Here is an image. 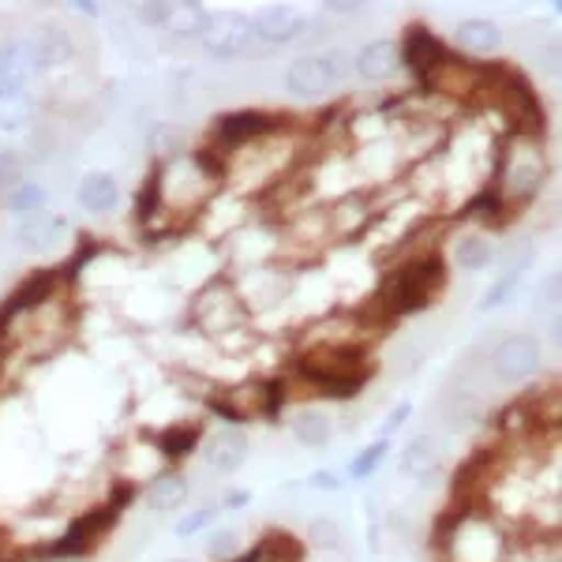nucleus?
Wrapping results in <instances>:
<instances>
[{"label": "nucleus", "instance_id": "37", "mask_svg": "<svg viewBox=\"0 0 562 562\" xmlns=\"http://www.w3.org/2000/svg\"><path fill=\"white\" fill-rule=\"evenodd\" d=\"M225 506H229V510H240V506H248V492H233L229 498H225Z\"/></svg>", "mask_w": 562, "mask_h": 562}, {"label": "nucleus", "instance_id": "32", "mask_svg": "<svg viewBox=\"0 0 562 562\" xmlns=\"http://www.w3.org/2000/svg\"><path fill=\"white\" fill-rule=\"evenodd\" d=\"M518 281H521L518 274H503V278H498L495 285L484 293V301H480V307H484V312H492V307H503L506 301H510L514 289H518Z\"/></svg>", "mask_w": 562, "mask_h": 562}, {"label": "nucleus", "instance_id": "18", "mask_svg": "<svg viewBox=\"0 0 562 562\" xmlns=\"http://www.w3.org/2000/svg\"><path fill=\"white\" fill-rule=\"evenodd\" d=\"M454 42H458V49L473 53V57H487V53H495L498 45H503V31H498V23L492 20H461L454 31Z\"/></svg>", "mask_w": 562, "mask_h": 562}, {"label": "nucleus", "instance_id": "11", "mask_svg": "<svg viewBox=\"0 0 562 562\" xmlns=\"http://www.w3.org/2000/svg\"><path fill=\"white\" fill-rule=\"evenodd\" d=\"M203 45H206V53L211 57H222V60H229V57H240L244 49L251 45V31H248V15H240V12H214L211 20H206L203 26Z\"/></svg>", "mask_w": 562, "mask_h": 562}, {"label": "nucleus", "instance_id": "21", "mask_svg": "<svg viewBox=\"0 0 562 562\" xmlns=\"http://www.w3.org/2000/svg\"><path fill=\"white\" fill-rule=\"evenodd\" d=\"M206 20H211V12H206L203 4H166V20H161V31L177 34V38H199L203 34Z\"/></svg>", "mask_w": 562, "mask_h": 562}, {"label": "nucleus", "instance_id": "40", "mask_svg": "<svg viewBox=\"0 0 562 562\" xmlns=\"http://www.w3.org/2000/svg\"><path fill=\"white\" fill-rule=\"evenodd\" d=\"M0 562H4V532H0Z\"/></svg>", "mask_w": 562, "mask_h": 562}, {"label": "nucleus", "instance_id": "12", "mask_svg": "<svg viewBox=\"0 0 562 562\" xmlns=\"http://www.w3.org/2000/svg\"><path fill=\"white\" fill-rule=\"evenodd\" d=\"M248 454H251V439L240 428L217 431V435H211V439H206V447H203L206 469H214L217 476L237 473L244 461H248Z\"/></svg>", "mask_w": 562, "mask_h": 562}, {"label": "nucleus", "instance_id": "6", "mask_svg": "<svg viewBox=\"0 0 562 562\" xmlns=\"http://www.w3.org/2000/svg\"><path fill=\"white\" fill-rule=\"evenodd\" d=\"M450 57H454V53H450L439 34L424 23H409L402 34V42H397V65L409 68L420 83H428V79L447 65Z\"/></svg>", "mask_w": 562, "mask_h": 562}, {"label": "nucleus", "instance_id": "8", "mask_svg": "<svg viewBox=\"0 0 562 562\" xmlns=\"http://www.w3.org/2000/svg\"><path fill=\"white\" fill-rule=\"evenodd\" d=\"M304 26H307V15L301 8H289V4H270L248 20L251 45H259V49H278V45L296 42L304 34Z\"/></svg>", "mask_w": 562, "mask_h": 562}, {"label": "nucleus", "instance_id": "5", "mask_svg": "<svg viewBox=\"0 0 562 562\" xmlns=\"http://www.w3.org/2000/svg\"><path fill=\"white\" fill-rule=\"evenodd\" d=\"M121 521V514H113L109 506H90L79 518H71V525L65 529V537L53 540V548H42L34 555L42 559H83L98 548V540L109 537V529Z\"/></svg>", "mask_w": 562, "mask_h": 562}, {"label": "nucleus", "instance_id": "31", "mask_svg": "<svg viewBox=\"0 0 562 562\" xmlns=\"http://www.w3.org/2000/svg\"><path fill=\"white\" fill-rule=\"evenodd\" d=\"M532 256H537V251H532V244H510V248H506V256H503V274H525V270H529V262H532Z\"/></svg>", "mask_w": 562, "mask_h": 562}, {"label": "nucleus", "instance_id": "30", "mask_svg": "<svg viewBox=\"0 0 562 562\" xmlns=\"http://www.w3.org/2000/svg\"><path fill=\"white\" fill-rule=\"evenodd\" d=\"M217 518H222V506H199L195 514H188V518L177 521V537H195V532L211 529Z\"/></svg>", "mask_w": 562, "mask_h": 562}, {"label": "nucleus", "instance_id": "15", "mask_svg": "<svg viewBox=\"0 0 562 562\" xmlns=\"http://www.w3.org/2000/svg\"><path fill=\"white\" fill-rule=\"evenodd\" d=\"M143 495H147V503H150V510H161V514H169V510H180V506L188 503V495H192V484H188V476H180V473H158L150 480L147 487H143Z\"/></svg>", "mask_w": 562, "mask_h": 562}, {"label": "nucleus", "instance_id": "1", "mask_svg": "<svg viewBox=\"0 0 562 562\" xmlns=\"http://www.w3.org/2000/svg\"><path fill=\"white\" fill-rule=\"evenodd\" d=\"M371 371L375 368H371L368 349L357 341H326L304 352L296 364V375L315 390V397H326V402H352L364 390Z\"/></svg>", "mask_w": 562, "mask_h": 562}, {"label": "nucleus", "instance_id": "20", "mask_svg": "<svg viewBox=\"0 0 562 562\" xmlns=\"http://www.w3.org/2000/svg\"><path fill=\"white\" fill-rule=\"evenodd\" d=\"M199 439H203V424H169L166 431L154 435V447L161 450L169 461H184L188 454H195Z\"/></svg>", "mask_w": 562, "mask_h": 562}, {"label": "nucleus", "instance_id": "16", "mask_svg": "<svg viewBox=\"0 0 562 562\" xmlns=\"http://www.w3.org/2000/svg\"><path fill=\"white\" fill-rule=\"evenodd\" d=\"M26 42H31V53H34V65H38V71L60 68L76 57V45H71V38L65 31H53V26L49 31H34Z\"/></svg>", "mask_w": 562, "mask_h": 562}, {"label": "nucleus", "instance_id": "23", "mask_svg": "<svg viewBox=\"0 0 562 562\" xmlns=\"http://www.w3.org/2000/svg\"><path fill=\"white\" fill-rule=\"evenodd\" d=\"M454 262L461 270H484L487 262H495V244L484 233H465V237L454 240Z\"/></svg>", "mask_w": 562, "mask_h": 562}, {"label": "nucleus", "instance_id": "22", "mask_svg": "<svg viewBox=\"0 0 562 562\" xmlns=\"http://www.w3.org/2000/svg\"><path fill=\"white\" fill-rule=\"evenodd\" d=\"M34 116L31 90H8L0 87V132H23Z\"/></svg>", "mask_w": 562, "mask_h": 562}, {"label": "nucleus", "instance_id": "39", "mask_svg": "<svg viewBox=\"0 0 562 562\" xmlns=\"http://www.w3.org/2000/svg\"><path fill=\"white\" fill-rule=\"evenodd\" d=\"M4 177H8V158H0V188H4Z\"/></svg>", "mask_w": 562, "mask_h": 562}, {"label": "nucleus", "instance_id": "17", "mask_svg": "<svg viewBox=\"0 0 562 562\" xmlns=\"http://www.w3.org/2000/svg\"><path fill=\"white\" fill-rule=\"evenodd\" d=\"M79 206L90 214H109L116 203H121V184H116L109 173H87L79 180Z\"/></svg>", "mask_w": 562, "mask_h": 562}, {"label": "nucleus", "instance_id": "13", "mask_svg": "<svg viewBox=\"0 0 562 562\" xmlns=\"http://www.w3.org/2000/svg\"><path fill=\"white\" fill-rule=\"evenodd\" d=\"M34 76H38V65H34L31 42L15 38L0 45V87L8 90H31Z\"/></svg>", "mask_w": 562, "mask_h": 562}, {"label": "nucleus", "instance_id": "10", "mask_svg": "<svg viewBox=\"0 0 562 562\" xmlns=\"http://www.w3.org/2000/svg\"><path fill=\"white\" fill-rule=\"evenodd\" d=\"M57 285H60L57 270H34V274H26L20 285H15V293L0 304V341H4V334L12 330L15 319H23V315L38 312L42 304H49V296Z\"/></svg>", "mask_w": 562, "mask_h": 562}, {"label": "nucleus", "instance_id": "2", "mask_svg": "<svg viewBox=\"0 0 562 562\" xmlns=\"http://www.w3.org/2000/svg\"><path fill=\"white\" fill-rule=\"evenodd\" d=\"M442 285H447V267H442V259L431 251V256H420V259L405 262V267H397L394 274L383 281L375 304L386 307L390 319H402V315H413V312H420V307H428Z\"/></svg>", "mask_w": 562, "mask_h": 562}, {"label": "nucleus", "instance_id": "36", "mask_svg": "<svg viewBox=\"0 0 562 562\" xmlns=\"http://www.w3.org/2000/svg\"><path fill=\"white\" fill-rule=\"evenodd\" d=\"M307 487H315V492H338L341 476H334V473H312V476H307Z\"/></svg>", "mask_w": 562, "mask_h": 562}, {"label": "nucleus", "instance_id": "29", "mask_svg": "<svg viewBox=\"0 0 562 562\" xmlns=\"http://www.w3.org/2000/svg\"><path fill=\"white\" fill-rule=\"evenodd\" d=\"M45 206V188L42 184H20L12 195H8V211H15V214H34V211H42Z\"/></svg>", "mask_w": 562, "mask_h": 562}, {"label": "nucleus", "instance_id": "34", "mask_svg": "<svg viewBox=\"0 0 562 562\" xmlns=\"http://www.w3.org/2000/svg\"><path fill=\"white\" fill-rule=\"evenodd\" d=\"M132 498H135V487L132 484H124V480H116L113 487H109V498H105V506L113 514H124L132 506Z\"/></svg>", "mask_w": 562, "mask_h": 562}, {"label": "nucleus", "instance_id": "14", "mask_svg": "<svg viewBox=\"0 0 562 562\" xmlns=\"http://www.w3.org/2000/svg\"><path fill=\"white\" fill-rule=\"evenodd\" d=\"M352 71L368 83H383L397 71V42L394 38H375L352 57Z\"/></svg>", "mask_w": 562, "mask_h": 562}, {"label": "nucleus", "instance_id": "33", "mask_svg": "<svg viewBox=\"0 0 562 562\" xmlns=\"http://www.w3.org/2000/svg\"><path fill=\"white\" fill-rule=\"evenodd\" d=\"M237 532H229V529H222V532H214L211 540H206V555H211L214 562H225V559H233L237 555Z\"/></svg>", "mask_w": 562, "mask_h": 562}, {"label": "nucleus", "instance_id": "38", "mask_svg": "<svg viewBox=\"0 0 562 562\" xmlns=\"http://www.w3.org/2000/svg\"><path fill=\"white\" fill-rule=\"evenodd\" d=\"M76 12H83V15H98V12H102V8H98V4H90V0H79V4H76Z\"/></svg>", "mask_w": 562, "mask_h": 562}, {"label": "nucleus", "instance_id": "19", "mask_svg": "<svg viewBox=\"0 0 562 562\" xmlns=\"http://www.w3.org/2000/svg\"><path fill=\"white\" fill-rule=\"evenodd\" d=\"M65 217L60 214H53V211H34V214H26L23 217V225H20V240L26 244V248H49V244H57L60 237H65Z\"/></svg>", "mask_w": 562, "mask_h": 562}, {"label": "nucleus", "instance_id": "24", "mask_svg": "<svg viewBox=\"0 0 562 562\" xmlns=\"http://www.w3.org/2000/svg\"><path fill=\"white\" fill-rule=\"evenodd\" d=\"M293 435H296V442H301V447L319 450V447L330 442L334 424H330V416L319 413V409H301L293 416Z\"/></svg>", "mask_w": 562, "mask_h": 562}, {"label": "nucleus", "instance_id": "25", "mask_svg": "<svg viewBox=\"0 0 562 562\" xmlns=\"http://www.w3.org/2000/svg\"><path fill=\"white\" fill-rule=\"evenodd\" d=\"M465 217H476V222H487V225H503L506 217H510V206L503 203V195H498L492 184H484L473 203L465 206Z\"/></svg>", "mask_w": 562, "mask_h": 562}, {"label": "nucleus", "instance_id": "41", "mask_svg": "<svg viewBox=\"0 0 562 562\" xmlns=\"http://www.w3.org/2000/svg\"><path fill=\"white\" fill-rule=\"evenodd\" d=\"M169 562H184V559H169Z\"/></svg>", "mask_w": 562, "mask_h": 562}, {"label": "nucleus", "instance_id": "35", "mask_svg": "<svg viewBox=\"0 0 562 562\" xmlns=\"http://www.w3.org/2000/svg\"><path fill=\"white\" fill-rule=\"evenodd\" d=\"M409 413H413V409H409V402H402L397 409H390V413H386V420H383V439H386V435H394L397 428H402V424L409 420Z\"/></svg>", "mask_w": 562, "mask_h": 562}, {"label": "nucleus", "instance_id": "9", "mask_svg": "<svg viewBox=\"0 0 562 562\" xmlns=\"http://www.w3.org/2000/svg\"><path fill=\"white\" fill-rule=\"evenodd\" d=\"M540 341L529 338V334H510L506 341H498L487 368H492L495 379L503 383H525L529 375H537L540 368Z\"/></svg>", "mask_w": 562, "mask_h": 562}, {"label": "nucleus", "instance_id": "4", "mask_svg": "<svg viewBox=\"0 0 562 562\" xmlns=\"http://www.w3.org/2000/svg\"><path fill=\"white\" fill-rule=\"evenodd\" d=\"M349 53L341 49H326V53H312V57L293 60L285 71V87L293 90L296 98H315L326 94L349 76Z\"/></svg>", "mask_w": 562, "mask_h": 562}, {"label": "nucleus", "instance_id": "26", "mask_svg": "<svg viewBox=\"0 0 562 562\" xmlns=\"http://www.w3.org/2000/svg\"><path fill=\"white\" fill-rule=\"evenodd\" d=\"M402 469L409 476L428 480V473L435 469V439H428V435H416L409 447H405V454H402Z\"/></svg>", "mask_w": 562, "mask_h": 562}, {"label": "nucleus", "instance_id": "28", "mask_svg": "<svg viewBox=\"0 0 562 562\" xmlns=\"http://www.w3.org/2000/svg\"><path fill=\"white\" fill-rule=\"evenodd\" d=\"M307 540H312L315 548H323V551H334V548H341V540H346V532L338 529V521H330V518H315V521H307Z\"/></svg>", "mask_w": 562, "mask_h": 562}, {"label": "nucleus", "instance_id": "3", "mask_svg": "<svg viewBox=\"0 0 562 562\" xmlns=\"http://www.w3.org/2000/svg\"><path fill=\"white\" fill-rule=\"evenodd\" d=\"M548 180V158L540 150V139H529V135H518L510 147H503L495 161V177L487 184L503 195V203L510 206H525L532 195L543 188Z\"/></svg>", "mask_w": 562, "mask_h": 562}, {"label": "nucleus", "instance_id": "7", "mask_svg": "<svg viewBox=\"0 0 562 562\" xmlns=\"http://www.w3.org/2000/svg\"><path fill=\"white\" fill-rule=\"evenodd\" d=\"M285 116L278 113H262V109H237V113H225L222 121H214V139L225 154L251 147V143L267 139V135L281 132Z\"/></svg>", "mask_w": 562, "mask_h": 562}, {"label": "nucleus", "instance_id": "27", "mask_svg": "<svg viewBox=\"0 0 562 562\" xmlns=\"http://www.w3.org/2000/svg\"><path fill=\"white\" fill-rule=\"evenodd\" d=\"M386 450H390V442L386 439H379V442H371V447H364L357 454V461L349 465V476L352 480H368V476H375V469L383 465V458H386Z\"/></svg>", "mask_w": 562, "mask_h": 562}]
</instances>
